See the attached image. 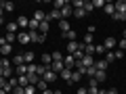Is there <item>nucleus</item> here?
<instances>
[{
  "label": "nucleus",
  "mask_w": 126,
  "mask_h": 94,
  "mask_svg": "<svg viewBox=\"0 0 126 94\" xmlns=\"http://www.w3.org/2000/svg\"><path fill=\"white\" fill-rule=\"evenodd\" d=\"M113 6L118 13H126V0H118V2H113Z\"/></svg>",
  "instance_id": "obj_24"
},
{
  "label": "nucleus",
  "mask_w": 126,
  "mask_h": 94,
  "mask_svg": "<svg viewBox=\"0 0 126 94\" xmlns=\"http://www.w3.org/2000/svg\"><path fill=\"white\" fill-rule=\"evenodd\" d=\"M84 11H86V15L94 11V6H93V0H84Z\"/></svg>",
  "instance_id": "obj_33"
},
{
  "label": "nucleus",
  "mask_w": 126,
  "mask_h": 94,
  "mask_svg": "<svg viewBox=\"0 0 126 94\" xmlns=\"http://www.w3.org/2000/svg\"><path fill=\"white\" fill-rule=\"evenodd\" d=\"M32 19H36L38 23H42V21H46V19H48V15L44 13V11H36V13H34V17Z\"/></svg>",
  "instance_id": "obj_14"
},
{
  "label": "nucleus",
  "mask_w": 126,
  "mask_h": 94,
  "mask_svg": "<svg viewBox=\"0 0 126 94\" xmlns=\"http://www.w3.org/2000/svg\"><path fill=\"white\" fill-rule=\"evenodd\" d=\"M50 57H53V61H63V52H59V50H55Z\"/></svg>",
  "instance_id": "obj_40"
},
{
  "label": "nucleus",
  "mask_w": 126,
  "mask_h": 94,
  "mask_svg": "<svg viewBox=\"0 0 126 94\" xmlns=\"http://www.w3.org/2000/svg\"><path fill=\"white\" fill-rule=\"evenodd\" d=\"M105 61H107V63H113V61H116V59H113V52H105Z\"/></svg>",
  "instance_id": "obj_45"
},
{
  "label": "nucleus",
  "mask_w": 126,
  "mask_h": 94,
  "mask_svg": "<svg viewBox=\"0 0 126 94\" xmlns=\"http://www.w3.org/2000/svg\"><path fill=\"white\" fill-rule=\"evenodd\" d=\"M113 59H124V52H122V50H113Z\"/></svg>",
  "instance_id": "obj_46"
},
{
  "label": "nucleus",
  "mask_w": 126,
  "mask_h": 94,
  "mask_svg": "<svg viewBox=\"0 0 126 94\" xmlns=\"http://www.w3.org/2000/svg\"><path fill=\"white\" fill-rule=\"evenodd\" d=\"M74 17H78V19H84V17H86V11H84V6H78V9H74Z\"/></svg>",
  "instance_id": "obj_28"
},
{
  "label": "nucleus",
  "mask_w": 126,
  "mask_h": 94,
  "mask_svg": "<svg viewBox=\"0 0 126 94\" xmlns=\"http://www.w3.org/2000/svg\"><path fill=\"white\" fill-rule=\"evenodd\" d=\"M94 67H97V71H107L109 63L105 59H94Z\"/></svg>",
  "instance_id": "obj_8"
},
{
  "label": "nucleus",
  "mask_w": 126,
  "mask_h": 94,
  "mask_svg": "<svg viewBox=\"0 0 126 94\" xmlns=\"http://www.w3.org/2000/svg\"><path fill=\"white\" fill-rule=\"evenodd\" d=\"M36 90H38L36 86L30 84V86H25V88H23V94H36Z\"/></svg>",
  "instance_id": "obj_36"
},
{
  "label": "nucleus",
  "mask_w": 126,
  "mask_h": 94,
  "mask_svg": "<svg viewBox=\"0 0 126 94\" xmlns=\"http://www.w3.org/2000/svg\"><path fill=\"white\" fill-rule=\"evenodd\" d=\"M4 40H6V44H13V42L17 40V34H6V36H4Z\"/></svg>",
  "instance_id": "obj_38"
},
{
  "label": "nucleus",
  "mask_w": 126,
  "mask_h": 94,
  "mask_svg": "<svg viewBox=\"0 0 126 94\" xmlns=\"http://www.w3.org/2000/svg\"><path fill=\"white\" fill-rule=\"evenodd\" d=\"M34 59H36V54L32 52H23V63H25V65H32V63H34Z\"/></svg>",
  "instance_id": "obj_21"
},
{
  "label": "nucleus",
  "mask_w": 126,
  "mask_h": 94,
  "mask_svg": "<svg viewBox=\"0 0 126 94\" xmlns=\"http://www.w3.org/2000/svg\"><path fill=\"white\" fill-rule=\"evenodd\" d=\"M105 4H107L105 0H93V6H94V9H103Z\"/></svg>",
  "instance_id": "obj_39"
},
{
  "label": "nucleus",
  "mask_w": 126,
  "mask_h": 94,
  "mask_svg": "<svg viewBox=\"0 0 126 94\" xmlns=\"http://www.w3.org/2000/svg\"><path fill=\"white\" fill-rule=\"evenodd\" d=\"M74 15V6H72V2H67V4L61 9V19H69Z\"/></svg>",
  "instance_id": "obj_3"
},
{
  "label": "nucleus",
  "mask_w": 126,
  "mask_h": 94,
  "mask_svg": "<svg viewBox=\"0 0 126 94\" xmlns=\"http://www.w3.org/2000/svg\"><path fill=\"white\" fill-rule=\"evenodd\" d=\"M118 50L126 52V40H118Z\"/></svg>",
  "instance_id": "obj_43"
},
{
  "label": "nucleus",
  "mask_w": 126,
  "mask_h": 94,
  "mask_svg": "<svg viewBox=\"0 0 126 94\" xmlns=\"http://www.w3.org/2000/svg\"><path fill=\"white\" fill-rule=\"evenodd\" d=\"M86 75H88V77H94V75H97V67H94V65H93V67H88V69H86Z\"/></svg>",
  "instance_id": "obj_41"
},
{
  "label": "nucleus",
  "mask_w": 126,
  "mask_h": 94,
  "mask_svg": "<svg viewBox=\"0 0 126 94\" xmlns=\"http://www.w3.org/2000/svg\"><path fill=\"white\" fill-rule=\"evenodd\" d=\"M17 42H21V44H30V34H27V31H19V34H17Z\"/></svg>",
  "instance_id": "obj_13"
},
{
  "label": "nucleus",
  "mask_w": 126,
  "mask_h": 94,
  "mask_svg": "<svg viewBox=\"0 0 126 94\" xmlns=\"http://www.w3.org/2000/svg\"><path fill=\"white\" fill-rule=\"evenodd\" d=\"M42 94H53V90H44V92H42Z\"/></svg>",
  "instance_id": "obj_53"
},
{
  "label": "nucleus",
  "mask_w": 126,
  "mask_h": 94,
  "mask_svg": "<svg viewBox=\"0 0 126 94\" xmlns=\"http://www.w3.org/2000/svg\"><path fill=\"white\" fill-rule=\"evenodd\" d=\"M50 69H53V71H55V73L59 75V73H61L63 69H65V67H63V61H53V65H50Z\"/></svg>",
  "instance_id": "obj_15"
},
{
  "label": "nucleus",
  "mask_w": 126,
  "mask_h": 94,
  "mask_svg": "<svg viewBox=\"0 0 126 94\" xmlns=\"http://www.w3.org/2000/svg\"><path fill=\"white\" fill-rule=\"evenodd\" d=\"M30 34V42H36V44H42L46 40V36H42L40 31H27Z\"/></svg>",
  "instance_id": "obj_2"
},
{
  "label": "nucleus",
  "mask_w": 126,
  "mask_h": 94,
  "mask_svg": "<svg viewBox=\"0 0 126 94\" xmlns=\"http://www.w3.org/2000/svg\"><path fill=\"white\" fill-rule=\"evenodd\" d=\"M36 88H38V90H42V92H44V90H48V88H46V82H44V80H40V82H38V84H36Z\"/></svg>",
  "instance_id": "obj_42"
},
{
  "label": "nucleus",
  "mask_w": 126,
  "mask_h": 94,
  "mask_svg": "<svg viewBox=\"0 0 126 94\" xmlns=\"http://www.w3.org/2000/svg\"><path fill=\"white\" fill-rule=\"evenodd\" d=\"M17 31H19L17 21H11V23H6V34H17Z\"/></svg>",
  "instance_id": "obj_20"
},
{
  "label": "nucleus",
  "mask_w": 126,
  "mask_h": 94,
  "mask_svg": "<svg viewBox=\"0 0 126 94\" xmlns=\"http://www.w3.org/2000/svg\"><path fill=\"white\" fill-rule=\"evenodd\" d=\"M72 73H74V69H63V71L59 73V75H61L63 80L67 82V84H72Z\"/></svg>",
  "instance_id": "obj_16"
},
{
  "label": "nucleus",
  "mask_w": 126,
  "mask_h": 94,
  "mask_svg": "<svg viewBox=\"0 0 126 94\" xmlns=\"http://www.w3.org/2000/svg\"><path fill=\"white\" fill-rule=\"evenodd\" d=\"M124 40H126V29H124Z\"/></svg>",
  "instance_id": "obj_58"
},
{
  "label": "nucleus",
  "mask_w": 126,
  "mask_h": 94,
  "mask_svg": "<svg viewBox=\"0 0 126 94\" xmlns=\"http://www.w3.org/2000/svg\"><path fill=\"white\" fill-rule=\"evenodd\" d=\"M27 80H30L32 86H36L38 82H40V75H36V73H27Z\"/></svg>",
  "instance_id": "obj_32"
},
{
  "label": "nucleus",
  "mask_w": 126,
  "mask_h": 94,
  "mask_svg": "<svg viewBox=\"0 0 126 94\" xmlns=\"http://www.w3.org/2000/svg\"><path fill=\"white\" fill-rule=\"evenodd\" d=\"M107 94H118V90H116V88H109V90H107Z\"/></svg>",
  "instance_id": "obj_52"
},
{
  "label": "nucleus",
  "mask_w": 126,
  "mask_h": 94,
  "mask_svg": "<svg viewBox=\"0 0 126 94\" xmlns=\"http://www.w3.org/2000/svg\"><path fill=\"white\" fill-rule=\"evenodd\" d=\"M2 23H4V11L0 9V25H2Z\"/></svg>",
  "instance_id": "obj_51"
},
{
  "label": "nucleus",
  "mask_w": 126,
  "mask_h": 94,
  "mask_svg": "<svg viewBox=\"0 0 126 94\" xmlns=\"http://www.w3.org/2000/svg\"><path fill=\"white\" fill-rule=\"evenodd\" d=\"M82 44H84V46L94 44V36H93V34H84V38H82Z\"/></svg>",
  "instance_id": "obj_26"
},
{
  "label": "nucleus",
  "mask_w": 126,
  "mask_h": 94,
  "mask_svg": "<svg viewBox=\"0 0 126 94\" xmlns=\"http://www.w3.org/2000/svg\"><path fill=\"white\" fill-rule=\"evenodd\" d=\"M111 19H116V21H126V13H118V11H116Z\"/></svg>",
  "instance_id": "obj_37"
},
{
  "label": "nucleus",
  "mask_w": 126,
  "mask_h": 94,
  "mask_svg": "<svg viewBox=\"0 0 126 94\" xmlns=\"http://www.w3.org/2000/svg\"><path fill=\"white\" fill-rule=\"evenodd\" d=\"M61 21V11H57V9H50V13H48V21Z\"/></svg>",
  "instance_id": "obj_19"
},
{
  "label": "nucleus",
  "mask_w": 126,
  "mask_h": 94,
  "mask_svg": "<svg viewBox=\"0 0 126 94\" xmlns=\"http://www.w3.org/2000/svg\"><path fill=\"white\" fill-rule=\"evenodd\" d=\"M59 29H61V34H65V31L72 29V25H69L67 19H61V21H59Z\"/></svg>",
  "instance_id": "obj_17"
},
{
  "label": "nucleus",
  "mask_w": 126,
  "mask_h": 94,
  "mask_svg": "<svg viewBox=\"0 0 126 94\" xmlns=\"http://www.w3.org/2000/svg\"><path fill=\"white\" fill-rule=\"evenodd\" d=\"M0 94H6V92H4V90H0Z\"/></svg>",
  "instance_id": "obj_57"
},
{
  "label": "nucleus",
  "mask_w": 126,
  "mask_h": 94,
  "mask_svg": "<svg viewBox=\"0 0 126 94\" xmlns=\"http://www.w3.org/2000/svg\"><path fill=\"white\" fill-rule=\"evenodd\" d=\"M78 50H80V42H78V40L67 42V54H72V57H74V54H76Z\"/></svg>",
  "instance_id": "obj_9"
},
{
  "label": "nucleus",
  "mask_w": 126,
  "mask_h": 94,
  "mask_svg": "<svg viewBox=\"0 0 126 94\" xmlns=\"http://www.w3.org/2000/svg\"><path fill=\"white\" fill-rule=\"evenodd\" d=\"M40 65H44V67H48V69H50V65H53V57L44 52V54L40 57Z\"/></svg>",
  "instance_id": "obj_12"
},
{
  "label": "nucleus",
  "mask_w": 126,
  "mask_h": 94,
  "mask_svg": "<svg viewBox=\"0 0 126 94\" xmlns=\"http://www.w3.org/2000/svg\"><path fill=\"white\" fill-rule=\"evenodd\" d=\"M88 94H99V88H88Z\"/></svg>",
  "instance_id": "obj_50"
},
{
  "label": "nucleus",
  "mask_w": 126,
  "mask_h": 94,
  "mask_svg": "<svg viewBox=\"0 0 126 94\" xmlns=\"http://www.w3.org/2000/svg\"><path fill=\"white\" fill-rule=\"evenodd\" d=\"M36 71H38V65H36V63L27 65V73H36Z\"/></svg>",
  "instance_id": "obj_44"
},
{
  "label": "nucleus",
  "mask_w": 126,
  "mask_h": 94,
  "mask_svg": "<svg viewBox=\"0 0 126 94\" xmlns=\"http://www.w3.org/2000/svg\"><path fill=\"white\" fill-rule=\"evenodd\" d=\"M17 82L21 88H25V86H30V80H27V75H17Z\"/></svg>",
  "instance_id": "obj_31"
},
{
  "label": "nucleus",
  "mask_w": 126,
  "mask_h": 94,
  "mask_svg": "<svg viewBox=\"0 0 126 94\" xmlns=\"http://www.w3.org/2000/svg\"><path fill=\"white\" fill-rule=\"evenodd\" d=\"M105 15H109V17H113V13H116V6H113V2H107V4L103 6Z\"/></svg>",
  "instance_id": "obj_25"
},
{
  "label": "nucleus",
  "mask_w": 126,
  "mask_h": 94,
  "mask_svg": "<svg viewBox=\"0 0 126 94\" xmlns=\"http://www.w3.org/2000/svg\"><path fill=\"white\" fill-rule=\"evenodd\" d=\"M0 9L4 11V13H13L15 4H13V2H9V0H2V2H0Z\"/></svg>",
  "instance_id": "obj_10"
},
{
  "label": "nucleus",
  "mask_w": 126,
  "mask_h": 94,
  "mask_svg": "<svg viewBox=\"0 0 126 94\" xmlns=\"http://www.w3.org/2000/svg\"><path fill=\"white\" fill-rule=\"evenodd\" d=\"M65 4H67V2H65V0H55V2H53V9L61 11V9H63V6H65Z\"/></svg>",
  "instance_id": "obj_34"
},
{
  "label": "nucleus",
  "mask_w": 126,
  "mask_h": 94,
  "mask_svg": "<svg viewBox=\"0 0 126 94\" xmlns=\"http://www.w3.org/2000/svg\"><path fill=\"white\" fill-rule=\"evenodd\" d=\"M15 73L17 75H27V65H17L15 67Z\"/></svg>",
  "instance_id": "obj_30"
},
{
  "label": "nucleus",
  "mask_w": 126,
  "mask_h": 94,
  "mask_svg": "<svg viewBox=\"0 0 126 94\" xmlns=\"http://www.w3.org/2000/svg\"><path fill=\"white\" fill-rule=\"evenodd\" d=\"M57 77H59V75H57V73L53 71V69H46V73H44V75H42V80H44L46 84H53V82L57 80Z\"/></svg>",
  "instance_id": "obj_7"
},
{
  "label": "nucleus",
  "mask_w": 126,
  "mask_h": 94,
  "mask_svg": "<svg viewBox=\"0 0 126 94\" xmlns=\"http://www.w3.org/2000/svg\"><path fill=\"white\" fill-rule=\"evenodd\" d=\"M61 36H63V40H69V42H74V40L78 38V34H76L74 29H69V31H65V34H61Z\"/></svg>",
  "instance_id": "obj_22"
},
{
  "label": "nucleus",
  "mask_w": 126,
  "mask_h": 94,
  "mask_svg": "<svg viewBox=\"0 0 126 94\" xmlns=\"http://www.w3.org/2000/svg\"><path fill=\"white\" fill-rule=\"evenodd\" d=\"M76 92H78V94H88V88H78Z\"/></svg>",
  "instance_id": "obj_49"
},
{
  "label": "nucleus",
  "mask_w": 126,
  "mask_h": 94,
  "mask_svg": "<svg viewBox=\"0 0 126 94\" xmlns=\"http://www.w3.org/2000/svg\"><path fill=\"white\" fill-rule=\"evenodd\" d=\"M0 77H2V67H0Z\"/></svg>",
  "instance_id": "obj_56"
},
{
  "label": "nucleus",
  "mask_w": 126,
  "mask_h": 94,
  "mask_svg": "<svg viewBox=\"0 0 126 94\" xmlns=\"http://www.w3.org/2000/svg\"><path fill=\"white\" fill-rule=\"evenodd\" d=\"M78 63H82V67L88 69V67H93V65H94V57H86V54H84L82 61H78Z\"/></svg>",
  "instance_id": "obj_11"
},
{
  "label": "nucleus",
  "mask_w": 126,
  "mask_h": 94,
  "mask_svg": "<svg viewBox=\"0 0 126 94\" xmlns=\"http://www.w3.org/2000/svg\"><path fill=\"white\" fill-rule=\"evenodd\" d=\"M0 67H2V77H6V80L13 77V65H11V61L6 57L0 59Z\"/></svg>",
  "instance_id": "obj_1"
},
{
  "label": "nucleus",
  "mask_w": 126,
  "mask_h": 94,
  "mask_svg": "<svg viewBox=\"0 0 126 94\" xmlns=\"http://www.w3.org/2000/svg\"><path fill=\"white\" fill-rule=\"evenodd\" d=\"M103 46H105V50H107V52H113V48L118 46V40H116V38H105Z\"/></svg>",
  "instance_id": "obj_5"
},
{
  "label": "nucleus",
  "mask_w": 126,
  "mask_h": 94,
  "mask_svg": "<svg viewBox=\"0 0 126 94\" xmlns=\"http://www.w3.org/2000/svg\"><path fill=\"white\" fill-rule=\"evenodd\" d=\"M11 52H13V44H4L0 48V54H2V57H9Z\"/></svg>",
  "instance_id": "obj_27"
},
{
  "label": "nucleus",
  "mask_w": 126,
  "mask_h": 94,
  "mask_svg": "<svg viewBox=\"0 0 126 94\" xmlns=\"http://www.w3.org/2000/svg\"><path fill=\"white\" fill-rule=\"evenodd\" d=\"M53 94H63V92H61V90H53Z\"/></svg>",
  "instance_id": "obj_54"
},
{
  "label": "nucleus",
  "mask_w": 126,
  "mask_h": 94,
  "mask_svg": "<svg viewBox=\"0 0 126 94\" xmlns=\"http://www.w3.org/2000/svg\"><path fill=\"white\" fill-rule=\"evenodd\" d=\"M9 86H11V88H15V86H19V82H17V77H11V80H9Z\"/></svg>",
  "instance_id": "obj_47"
},
{
  "label": "nucleus",
  "mask_w": 126,
  "mask_h": 94,
  "mask_svg": "<svg viewBox=\"0 0 126 94\" xmlns=\"http://www.w3.org/2000/svg\"><path fill=\"white\" fill-rule=\"evenodd\" d=\"M99 94H107V90H99Z\"/></svg>",
  "instance_id": "obj_55"
},
{
  "label": "nucleus",
  "mask_w": 126,
  "mask_h": 94,
  "mask_svg": "<svg viewBox=\"0 0 126 94\" xmlns=\"http://www.w3.org/2000/svg\"><path fill=\"white\" fill-rule=\"evenodd\" d=\"M94 80H97V84H101V82L107 80V71H97V75H94Z\"/></svg>",
  "instance_id": "obj_29"
},
{
  "label": "nucleus",
  "mask_w": 126,
  "mask_h": 94,
  "mask_svg": "<svg viewBox=\"0 0 126 94\" xmlns=\"http://www.w3.org/2000/svg\"><path fill=\"white\" fill-rule=\"evenodd\" d=\"M63 67L65 69H74L76 67V59H74L72 54H65V57H63Z\"/></svg>",
  "instance_id": "obj_6"
},
{
  "label": "nucleus",
  "mask_w": 126,
  "mask_h": 94,
  "mask_svg": "<svg viewBox=\"0 0 126 94\" xmlns=\"http://www.w3.org/2000/svg\"><path fill=\"white\" fill-rule=\"evenodd\" d=\"M13 94H23V88H21V86H15V88H13Z\"/></svg>",
  "instance_id": "obj_48"
},
{
  "label": "nucleus",
  "mask_w": 126,
  "mask_h": 94,
  "mask_svg": "<svg viewBox=\"0 0 126 94\" xmlns=\"http://www.w3.org/2000/svg\"><path fill=\"white\" fill-rule=\"evenodd\" d=\"M48 19H46V21H42L40 23V25H38V31H40V34H42V36H46V34H48Z\"/></svg>",
  "instance_id": "obj_23"
},
{
  "label": "nucleus",
  "mask_w": 126,
  "mask_h": 94,
  "mask_svg": "<svg viewBox=\"0 0 126 94\" xmlns=\"http://www.w3.org/2000/svg\"><path fill=\"white\" fill-rule=\"evenodd\" d=\"M105 46L103 44H94V54H97V59H101V57H105Z\"/></svg>",
  "instance_id": "obj_18"
},
{
  "label": "nucleus",
  "mask_w": 126,
  "mask_h": 94,
  "mask_svg": "<svg viewBox=\"0 0 126 94\" xmlns=\"http://www.w3.org/2000/svg\"><path fill=\"white\" fill-rule=\"evenodd\" d=\"M17 25H19L21 31H27V29H30V19H27L25 15H21V17L17 19Z\"/></svg>",
  "instance_id": "obj_4"
},
{
  "label": "nucleus",
  "mask_w": 126,
  "mask_h": 94,
  "mask_svg": "<svg viewBox=\"0 0 126 94\" xmlns=\"http://www.w3.org/2000/svg\"><path fill=\"white\" fill-rule=\"evenodd\" d=\"M13 65L17 67V65H25L23 63V54H17V57H13Z\"/></svg>",
  "instance_id": "obj_35"
}]
</instances>
